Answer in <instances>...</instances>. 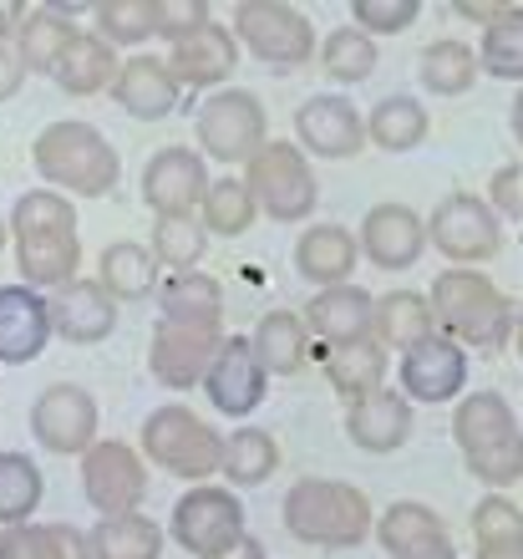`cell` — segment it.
I'll return each instance as SVG.
<instances>
[{"mask_svg":"<svg viewBox=\"0 0 523 559\" xmlns=\"http://www.w3.org/2000/svg\"><path fill=\"white\" fill-rule=\"evenodd\" d=\"M15 270L31 290H61L76 280L82 239H76V204L57 189H26L11 209Z\"/></svg>","mask_w":523,"mask_h":559,"instance_id":"1","label":"cell"},{"mask_svg":"<svg viewBox=\"0 0 523 559\" xmlns=\"http://www.w3.org/2000/svg\"><path fill=\"white\" fill-rule=\"evenodd\" d=\"M280 519H285V530L300 545L316 549H356L377 534L371 499L356 484H341V478H300V484H290V493L280 503Z\"/></svg>","mask_w":523,"mask_h":559,"instance_id":"2","label":"cell"},{"mask_svg":"<svg viewBox=\"0 0 523 559\" xmlns=\"http://www.w3.org/2000/svg\"><path fill=\"white\" fill-rule=\"evenodd\" d=\"M452 438L463 453V468L498 488H509L523 478V427L513 417V407L498 392H467L452 407Z\"/></svg>","mask_w":523,"mask_h":559,"instance_id":"3","label":"cell"},{"mask_svg":"<svg viewBox=\"0 0 523 559\" xmlns=\"http://www.w3.org/2000/svg\"><path fill=\"white\" fill-rule=\"evenodd\" d=\"M31 163L57 193H76V199H103L122 178L117 147L82 118H61L51 128H41L36 143H31Z\"/></svg>","mask_w":523,"mask_h":559,"instance_id":"4","label":"cell"},{"mask_svg":"<svg viewBox=\"0 0 523 559\" xmlns=\"http://www.w3.org/2000/svg\"><path fill=\"white\" fill-rule=\"evenodd\" d=\"M427 300H432L437 325H442L457 346H473V352H498V346H509L513 316H519V310H513V300L498 290L483 270L448 265L432 280V295H427Z\"/></svg>","mask_w":523,"mask_h":559,"instance_id":"5","label":"cell"},{"mask_svg":"<svg viewBox=\"0 0 523 559\" xmlns=\"http://www.w3.org/2000/svg\"><path fill=\"white\" fill-rule=\"evenodd\" d=\"M143 457H153L163 473H174L183 484H204L224 468V438L199 413L163 402L143 417Z\"/></svg>","mask_w":523,"mask_h":559,"instance_id":"6","label":"cell"},{"mask_svg":"<svg viewBox=\"0 0 523 559\" xmlns=\"http://www.w3.org/2000/svg\"><path fill=\"white\" fill-rule=\"evenodd\" d=\"M245 189L254 199V209L275 224H300L320 204L316 168L300 153V143H264L245 163Z\"/></svg>","mask_w":523,"mask_h":559,"instance_id":"7","label":"cell"},{"mask_svg":"<svg viewBox=\"0 0 523 559\" xmlns=\"http://www.w3.org/2000/svg\"><path fill=\"white\" fill-rule=\"evenodd\" d=\"M234 41L245 46L254 61L264 67H306L316 57V26L306 11H295L285 0H245L234 11Z\"/></svg>","mask_w":523,"mask_h":559,"instance_id":"8","label":"cell"},{"mask_svg":"<svg viewBox=\"0 0 523 559\" xmlns=\"http://www.w3.org/2000/svg\"><path fill=\"white\" fill-rule=\"evenodd\" d=\"M199 147L218 163H249L270 143V118H264V103L245 87H224L214 92L204 107H199Z\"/></svg>","mask_w":523,"mask_h":559,"instance_id":"9","label":"cell"},{"mask_svg":"<svg viewBox=\"0 0 523 559\" xmlns=\"http://www.w3.org/2000/svg\"><path fill=\"white\" fill-rule=\"evenodd\" d=\"M427 245L448 254L452 265H483L503 250V219H498L488 199L478 193H448L442 204L427 214Z\"/></svg>","mask_w":523,"mask_h":559,"instance_id":"10","label":"cell"},{"mask_svg":"<svg viewBox=\"0 0 523 559\" xmlns=\"http://www.w3.org/2000/svg\"><path fill=\"white\" fill-rule=\"evenodd\" d=\"M218 346H224V321H168V316H158L153 346H147V371L168 392H189L209 377Z\"/></svg>","mask_w":523,"mask_h":559,"instance_id":"11","label":"cell"},{"mask_svg":"<svg viewBox=\"0 0 523 559\" xmlns=\"http://www.w3.org/2000/svg\"><path fill=\"white\" fill-rule=\"evenodd\" d=\"M245 534V503L234 488L218 484H193L183 499L174 503V539L183 555L214 559Z\"/></svg>","mask_w":523,"mask_h":559,"instance_id":"12","label":"cell"},{"mask_svg":"<svg viewBox=\"0 0 523 559\" xmlns=\"http://www.w3.org/2000/svg\"><path fill=\"white\" fill-rule=\"evenodd\" d=\"M82 493L103 519L117 514H138V503L147 499V468L143 453L132 442L97 438L82 453Z\"/></svg>","mask_w":523,"mask_h":559,"instance_id":"13","label":"cell"},{"mask_svg":"<svg viewBox=\"0 0 523 559\" xmlns=\"http://www.w3.org/2000/svg\"><path fill=\"white\" fill-rule=\"evenodd\" d=\"M31 438L57 457H82L97 442V397L76 382H51L31 402Z\"/></svg>","mask_w":523,"mask_h":559,"instance_id":"14","label":"cell"},{"mask_svg":"<svg viewBox=\"0 0 523 559\" xmlns=\"http://www.w3.org/2000/svg\"><path fill=\"white\" fill-rule=\"evenodd\" d=\"M209 168L204 158L183 143H168L158 147L143 168V204L158 214V219H174V214H193V209L204 204L209 193Z\"/></svg>","mask_w":523,"mask_h":559,"instance_id":"15","label":"cell"},{"mask_svg":"<svg viewBox=\"0 0 523 559\" xmlns=\"http://www.w3.org/2000/svg\"><path fill=\"white\" fill-rule=\"evenodd\" d=\"M295 138H300V153H310V158L346 163L366 147V118L346 97L320 92V97H306L295 112Z\"/></svg>","mask_w":523,"mask_h":559,"instance_id":"16","label":"cell"},{"mask_svg":"<svg viewBox=\"0 0 523 559\" xmlns=\"http://www.w3.org/2000/svg\"><path fill=\"white\" fill-rule=\"evenodd\" d=\"M467 386V352L452 336H427L402 352V397L407 402H457Z\"/></svg>","mask_w":523,"mask_h":559,"instance_id":"17","label":"cell"},{"mask_svg":"<svg viewBox=\"0 0 523 559\" xmlns=\"http://www.w3.org/2000/svg\"><path fill=\"white\" fill-rule=\"evenodd\" d=\"M204 392L224 417H249L270 392V371L260 367V356L249 346V336H224L214 367L204 377Z\"/></svg>","mask_w":523,"mask_h":559,"instance_id":"18","label":"cell"},{"mask_svg":"<svg viewBox=\"0 0 523 559\" xmlns=\"http://www.w3.org/2000/svg\"><path fill=\"white\" fill-rule=\"evenodd\" d=\"M356 239H361V254L377 270L402 275V270H412L421 260V250H427V224H421V214L407 204H377V209H366L361 235Z\"/></svg>","mask_w":523,"mask_h":559,"instance_id":"19","label":"cell"},{"mask_svg":"<svg viewBox=\"0 0 523 559\" xmlns=\"http://www.w3.org/2000/svg\"><path fill=\"white\" fill-rule=\"evenodd\" d=\"M46 310H51V336L72 346H97L117 331V300L103 290V280H67L61 290H51Z\"/></svg>","mask_w":523,"mask_h":559,"instance_id":"20","label":"cell"},{"mask_svg":"<svg viewBox=\"0 0 523 559\" xmlns=\"http://www.w3.org/2000/svg\"><path fill=\"white\" fill-rule=\"evenodd\" d=\"M377 545L387 559H457L448 524L427 509V503H387V514L377 519Z\"/></svg>","mask_w":523,"mask_h":559,"instance_id":"21","label":"cell"},{"mask_svg":"<svg viewBox=\"0 0 523 559\" xmlns=\"http://www.w3.org/2000/svg\"><path fill=\"white\" fill-rule=\"evenodd\" d=\"M51 341L46 295L31 285H0V367H26Z\"/></svg>","mask_w":523,"mask_h":559,"instance_id":"22","label":"cell"},{"mask_svg":"<svg viewBox=\"0 0 523 559\" xmlns=\"http://www.w3.org/2000/svg\"><path fill=\"white\" fill-rule=\"evenodd\" d=\"M112 97L128 118L163 122V118H174L178 112L183 87H178V76L168 72V61L163 57H128L122 61V72H117V82H112Z\"/></svg>","mask_w":523,"mask_h":559,"instance_id":"23","label":"cell"},{"mask_svg":"<svg viewBox=\"0 0 523 559\" xmlns=\"http://www.w3.org/2000/svg\"><path fill=\"white\" fill-rule=\"evenodd\" d=\"M234 67H239V41H234V26H218V21L189 31L168 51V72L178 76V87H218L224 76H234Z\"/></svg>","mask_w":523,"mask_h":559,"instance_id":"24","label":"cell"},{"mask_svg":"<svg viewBox=\"0 0 523 559\" xmlns=\"http://www.w3.org/2000/svg\"><path fill=\"white\" fill-rule=\"evenodd\" d=\"M346 438L361 453H396L412 438V402L392 386H377L346 407Z\"/></svg>","mask_w":523,"mask_h":559,"instance_id":"25","label":"cell"},{"mask_svg":"<svg viewBox=\"0 0 523 559\" xmlns=\"http://www.w3.org/2000/svg\"><path fill=\"white\" fill-rule=\"evenodd\" d=\"M306 331L320 336L325 346H346V341H366L377 325V295L361 285H331L306 306Z\"/></svg>","mask_w":523,"mask_h":559,"instance_id":"26","label":"cell"},{"mask_svg":"<svg viewBox=\"0 0 523 559\" xmlns=\"http://www.w3.org/2000/svg\"><path fill=\"white\" fill-rule=\"evenodd\" d=\"M361 260V239L350 235L346 224H310L306 235L295 239V270L300 280L331 290V285H350V270Z\"/></svg>","mask_w":523,"mask_h":559,"instance_id":"27","label":"cell"},{"mask_svg":"<svg viewBox=\"0 0 523 559\" xmlns=\"http://www.w3.org/2000/svg\"><path fill=\"white\" fill-rule=\"evenodd\" d=\"M72 15H82V5H36V11L26 15V26H21V36H15V57H21V67L26 72H57V61L67 57V46L76 41V26Z\"/></svg>","mask_w":523,"mask_h":559,"instance_id":"28","label":"cell"},{"mask_svg":"<svg viewBox=\"0 0 523 559\" xmlns=\"http://www.w3.org/2000/svg\"><path fill=\"white\" fill-rule=\"evenodd\" d=\"M320 367H325V382H331L341 397L356 402V397H366V392L387 386V346H381L377 336L346 341V346H325V352H320Z\"/></svg>","mask_w":523,"mask_h":559,"instance_id":"29","label":"cell"},{"mask_svg":"<svg viewBox=\"0 0 523 559\" xmlns=\"http://www.w3.org/2000/svg\"><path fill=\"white\" fill-rule=\"evenodd\" d=\"M371 336H377L387 352H412V346H421L427 336H437L432 300L417 290H387L377 300V325H371Z\"/></svg>","mask_w":523,"mask_h":559,"instance_id":"30","label":"cell"},{"mask_svg":"<svg viewBox=\"0 0 523 559\" xmlns=\"http://www.w3.org/2000/svg\"><path fill=\"white\" fill-rule=\"evenodd\" d=\"M117 72H122V61L117 51L103 41V36H92V31H76V41L67 46V57L57 61V87L72 92V97H97L103 87H112Z\"/></svg>","mask_w":523,"mask_h":559,"instance_id":"31","label":"cell"},{"mask_svg":"<svg viewBox=\"0 0 523 559\" xmlns=\"http://www.w3.org/2000/svg\"><path fill=\"white\" fill-rule=\"evenodd\" d=\"M249 346H254V356H260V367L270 371V377H295L310 356V331L295 310H270V316L254 325Z\"/></svg>","mask_w":523,"mask_h":559,"instance_id":"32","label":"cell"},{"mask_svg":"<svg viewBox=\"0 0 523 559\" xmlns=\"http://www.w3.org/2000/svg\"><path fill=\"white\" fill-rule=\"evenodd\" d=\"M432 133V118L417 97H381L371 112H366V143H377L381 153H412V147L427 143Z\"/></svg>","mask_w":523,"mask_h":559,"instance_id":"33","label":"cell"},{"mask_svg":"<svg viewBox=\"0 0 523 559\" xmlns=\"http://www.w3.org/2000/svg\"><path fill=\"white\" fill-rule=\"evenodd\" d=\"M97 280L112 300H143V295L158 290V260L147 245L138 239H112L103 250V265H97Z\"/></svg>","mask_w":523,"mask_h":559,"instance_id":"34","label":"cell"},{"mask_svg":"<svg viewBox=\"0 0 523 559\" xmlns=\"http://www.w3.org/2000/svg\"><path fill=\"white\" fill-rule=\"evenodd\" d=\"M0 559H92V539L72 524H11L0 534Z\"/></svg>","mask_w":523,"mask_h":559,"instance_id":"35","label":"cell"},{"mask_svg":"<svg viewBox=\"0 0 523 559\" xmlns=\"http://www.w3.org/2000/svg\"><path fill=\"white\" fill-rule=\"evenodd\" d=\"M158 316L168 321H224V285L204 270H183L158 285Z\"/></svg>","mask_w":523,"mask_h":559,"instance_id":"36","label":"cell"},{"mask_svg":"<svg viewBox=\"0 0 523 559\" xmlns=\"http://www.w3.org/2000/svg\"><path fill=\"white\" fill-rule=\"evenodd\" d=\"M417 82L427 92H437V97H463L473 82H478V51L467 41H457V36H442V41H432L427 51H421L417 61Z\"/></svg>","mask_w":523,"mask_h":559,"instance_id":"37","label":"cell"},{"mask_svg":"<svg viewBox=\"0 0 523 559\" xmlns=\"http://www.w3.org/2000/svg\"><path fill=\"white\" fill-rule=\"evenodd\" d=\"M473 539L478 559H523V509L503 493L473 503Z\"/></svg>","mask_w":523,"mask_h":559,"instance_id":"38","label":"cell"},{"mask_svg":"<svg viewBox=\"0 0 523 559\" xmlns=\"http://www.w3.org/2000/svg\"><path fill=\"white\" fill-rule=\"evenodd\" d=\"M92 559H163V530L147 514H117L92 530Z\"/></svg>","mask_w":523,"mask_h":559,"instance_id":"39","label":"cell"},{"mask_svg":"<svg viewBox=\"0 0 523 559\" xmlns=\"http://www.w3.org/2000/svg\"><path fill=\"white\" fill-rule=\"evenodd\" d=\"M280 468V442L275 432H264V427H239L234 438H224V478L239 488H254L264 484L270 473Z\"/></svg>","mask_w":523,"mask_h":559,"instance_id":"40","label":"cell"},{"mask_svg":"<svg viewBox=\"0 0 523 559\" xmlns=\"http://www.w3.org/2000/svg\"><path fill=\"white\" fill-rule=\"evenodd\" d=\"M254 199H249L245 178H214L204 193V204H199V224H204V235H218V239H239L249 235V224H254Z\"/></svg>","mask_w":523,"mask_h":559,"instance_id":"41","label":"cell"},{"mask_svg":"<svg viewBox=\"0 0 523 559\" xmlns=\"http://www.w3.org/2000/svg\"><path fill=\"white\" fill-rule=\"evenodd\" d=\"M320 67H325V76L341 82V87H361V82H371V72H377V41L356 26H335L331 36H325V46H320Z\"/></svg>","mask_w":523,"mask_h":559,"instance_id":"42","label":"cell"},{"mask_svg":"<svg viewBox=\"0 0 523 559\" xmlns=\"http://www.w3.org/2000/svg\"><path fill=\"white\" fill-rule=\"evenodd\" d=\"M478 67L498 82H523V5H509L478 41Z\"/></svg>","mask_w":523,"mask_h":559,"instance_id":"43","label":"cell"},{"mask_svg":"<svg viewBox=\"0 0 523 559\" xmlns=\"http://www.w3.org/2000/svg\"><path fill=\"white\" fill-rule=\"evenodd\" d=\"M147 250H153L158 265H168L174 275H183V270H199V260L209 254V235H204V224L193 219V214H174V219L153 224Z\"/></svg>","mask_w":523,"mask_h":559,"instance_id":"44","label":"cell"},{"mask_svg":"<svg viewBox=\"0 0 523 559\" xmlns=\"http://www.w3.org/2000/svg\"><path fill=\"white\" fill-rule=\"evenodd\" d=\"M46 478L41 468L31 463L26 453H0V524L11 530V524H26L36 514V503L46 493Z\"/></svg>","mask_w":523,"mask_h":559,"instance_id":"45","label":"cell"},{"mask_svg":"<svg viewBox=\"0 0 523 559\" xmlns=\"http://www.w3.org/2000/svg\"><path fill=\"white\" fill-rule=\"evenodd\" d=\"M92 15L107 46H143L147 36H158V0H103Z\"/></svg>","mask_w":523,"mask_h":559,"instance_id":"46","label":"cell"},{"mask_svg":"<svg viewBox=\"0 0 523 559\" xmlns=\"http://www.w3.org/2000/svg\"><path fill=\"white\" fill-rule=\"evenodd\" d=\"M421 15L417 0H350V26L366 36H396Z\"/></svg>","mask_w":523,"mask_h":559,"instance_id":"47","label":"cell"},{"mask_svg":"<svg viewBox=\"0 0 523 559\" xmlns=\"http://www.w3.org/2000/svg\"><path fill=\"white\" fill-rule=\"evenodd\" d=\"M209 21H214V11H209L204 0H158V36L168 46L183 41L189 31L209 26Z\"/></svg>","mask_w":523,"mask_h":559,"instance_id":"48","label":"cell"},{"mask_svg":"<svg viewBox=\"0 0 523 559\" xmlns=\"http://www.w3.org/2000/svg\"><path fill=\"white\" fill-rule=\"evenodd\" d=\"M488 209H494L498 219H523V168L509 163V168H498L494 174V189H488Z\"/></svg>","mask_w":523,"mask_h":559,"instance_id":"49","label":"cell"},{"mask_svg":"<svg viewBox=\"0 0 523 559\" xmlns=\"http://www.w3.org/2000/svg\"><path fill=\"white\" fill-rule=\"evenodd\" d=\"M21 82H26V67L11 51V41H0V103H11L15 92H21Z\"/></svg>","mask_w":523,"mask_h":559,"instance_id":"50","label":"cell"},{"mask_svg":"<svg viewBox=\"0 0 523 559\" xmlns=\"http://www.w3.org/2000/svg\"><path fill=\"white\" fill-rule=\"evenodd\" d=\"M503 11H509V5H478V0H457V5H452V15H463V21H478L483 31L494 26Z\"/></svg>","mask_w":523,"mask_h":559,"instance_id":"51","label":"cell"},{"mask_svg":"<svg viewBox=\"0 0 523 559\" xmlns=\"http://www.w3.org/2000/svg\"><path fill=\"white\" fill-rule=\"evenodd\" d=\"M26 5L21 0H0V41H11V36H21V26H26Z\"/></svg>","mask_w":523,"mask_h":559,"instance_id":"52","label":"cell"},{"mask_svg":"<svg viewBox=\"0 0 523 559\" xmlns=\"http://www.w3.org/2000/svg\"><path fill=\"white\" fill-rule=\"evenodd\" d=\"M214 559H264V545H260V539H254V534H239V539H234V545L229 549H224V555H214Z\"/></svg>","mask_w":523,"mask_h":559,"instance_id":"53","label":"cell"},{"mask_svg":"<svg viewBox=\"0 0 523 559\" xmlns=\"http://www.w3.org/2000/svg\"><path fill=\"white\" fill-rule=\"evenodd\" d=\"M509 128H513V138H519V147H523V87H519V97H513V112H509Z\"/></svg>","mask_w":523,"mask_h":559,"instance_id":"54","label":"cell"},{"mask_svg":"<svg viewBox=\"0 0 523 559\" xmlns=\"http://www.w3.org/2000/svg\"><path fill=\"white\" fill-rule=\"evenodd\" d=\"M513 346H519V361H523V310L513 316Z\"/></svg>","mask_w":523,"mask_h":559,"instance_id":"55","label":"cell"},{"mask_svg":"<svg viewBox=\"0 0 523 559\" xmlns=\"http://www.w3.org/2000/svg\"><path fill=\"white\" fill-rule=\"evenodd\" d=\"M5 239H11V224L0 219V250H5Z\"/></svg>","mask_w":523,"mask_h":559,"instance_id":"56","label":"cell"}]
</instances>
